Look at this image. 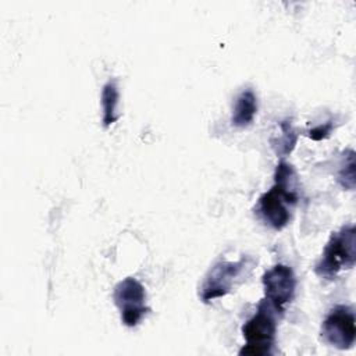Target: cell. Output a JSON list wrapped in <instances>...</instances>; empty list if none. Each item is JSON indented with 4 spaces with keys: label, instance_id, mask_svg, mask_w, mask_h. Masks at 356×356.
I'll list each match as a JSON object with an SVG mask.
<instances>
[{
    "label": "cell",
    "instance_id": "3",
    "mask_svg": "<svg viewBox=\"0 0 356 356\" xmlns=\"http://www.w3.org/2000/svg\"><path fill=\"white\" fill-rule=\"evenodd\" d=\"M298 199V188L274 182V185L259 197L254 213L266 225L281 231L289 224L291 213Z\"/></svg>",
    "mask_w": 356,
    "mask_h": 356
},
{
    "label": "cell",
    "instance_id": "11",
    "mask_svg": "<svg viewBox=\"0 0 356 356\" xmlns=\"http://www.w3.org/2000/svg\"><path fill=\"white\" fill-rule=\"evenodd\" d=\"M355 152L352 149H346L339 161V167L337 171V181L338 184L348 191H353L356 185L355 178Z\"/></svg>",
    "mask_w": 356,
    "mask_h": 356
},
{
    "label": "cell",
    "instance_id": "2",
    "mask_svg": "<svg viewBox=\"0 0 356 356\" xmlns=\"http://www.w3.org/2000/svg\"><path fill=\"white\" fill-rule=\"evenodd\" d=\"M278 314L280 313L266 299L257 305L256 313L242 327L246 345L239 350V355L264 356L271 353L275 343Z\"/></svg>",
    "mask_w": 356,
    "mask_h": 356
},
{
    "label": "cell",
    "instance_id": "8",
    "mask_svg": "<svg viewBox=\"0 0 356 356\" xmlns=\"http://www.w3.org/2000/svg\"><path fill=\"white\" fill-rule=\"evenodd\" d=\"M257 113V97L252 89H246L239 93L235 100L231 124L236 128H245L250 125Z\"/></svg>",
    "mask_w": 356,
    "mask_h": 356
},
{
    "label": "cell",
    "instance_id": "9",
    "mask_svg": "<svg viewBox=\"0 0 356 356\" xmlns=\"http://www.w3.org/2000/svg\"><path fill=\"white\" fill-rule=\"evenodd\" d=\"M118 99H120V92L115 81H108L103 85L102 95H100V103H102V121L104 127H110L118 120V113H117V106H118Z\"/></svg>",
    "mask_w": 356,
    "mask_h": 356
},
{
    "label": "cell",
    "instance_id": "7",
    "mask_svg": "<svg viewBox=\"0 0 356 356\" xmlns=\"http://www.w3.org/2000/svg\"><path fill=\"white\" fill-rule=\"evenodd\" d=\"M264 299L282 316L284 307L295 296L296 277L293 270L286 264H275L261 277Z\"/></svg>",
    "mask_w": 356,
    "mask_h": 356
},
{
    "label": "cell",
    "instance_id": "1",
    "mask_svg": "<svg viewBox=\"0 0 356 356\" xmlns=\"http://www.w3.org/2000/svg\"><path fill=\"white\" fill-rule=\"evenodd\" d=\"M356 263V229L353 224L343 225L330 236L314 271L320 278L332 281L342 270H350Z\"/></svg>",
    "mask_w": 356,
    "mask_h": 356
},
{
    "label": "cell",
    "instance_id": "10",
    "mask_svg": "<svg viewBox=\"0 0 356 356\" xmlns=\"http://www.w3.org/2000/svg\"><path fill=\"white\" fill-rule=\"evenodd\" d=\"M278 135L271 136L270 143L280 157H285L291 154L292 150L295 149L298 142V134L292 127L291 121L288 120H284L278 124Z\"/></svg>",
    "mask_w": 356,
    "mask_h": 356
},
{
    "label": "cell",
    "instance_id": "6",
    "mask_svg": "<svg viewBox=\"0 0 356 356\" xmlns=\"http://www.w3.org/2000/svg\"><path fill=\"white\" fill-rule=\"evenodd\" d=\"M246 261L248 259H241L238 261H217L209 270L200 285L199 295L202 302L209 303L210 300L229 293L236 278L246 267Z\"/></svg>",
    "mask_w": 356,
    "mask_h": 356
},
{
    "label": "cell",
    "instance_id": "12",
    "mask_svg": "<svg viewBox=\"0 0 356 356\" xmlns=\"http://www.w3.org/2000/svg\"><path fill=\"white\" fill-rule=\"evenodd\" d=\"M331 131H332V122H331V121H327V122H324V124H320V125L312 128L307 135H309V138H312L313 140H321V139L328 138L330 134H331Z\"/></svg>",
    "mask_w": 356,
    "mask_h": 356
},
{
    "label": "cell",
    "instance_id": "5",
    "mask_svg": "<svg viewBox=\"0 0 356 356\" xmlns=\"http://www.w3.org/2000/svg\"><path fill=\"white\" fill-rule=\"evenodd\" d=\"M113 299L120 310L121 321L127 327L138 325L149 312L145 286L132 277L124 278L114 286Z\"/></svg>",
    "mask_w": 356,
    "mask_h": 356
},
{
    "label": "cell",
    "instance_id": "4",
    "mask_svg": "<svg viewBox=\"0 0 356 356\" xmlns=\"http://www.w3.org/2000/svg\"><path fill=\"white\" fill-rule=\"evenodd\" d=\"M321 339L337 349L345 350L355 345L356 323L352 307L338 305L332 307L324 317L320 330Z\"/></svg>",
    "mask_w": 356,
    "mask_h": 356
}]
</instances>
